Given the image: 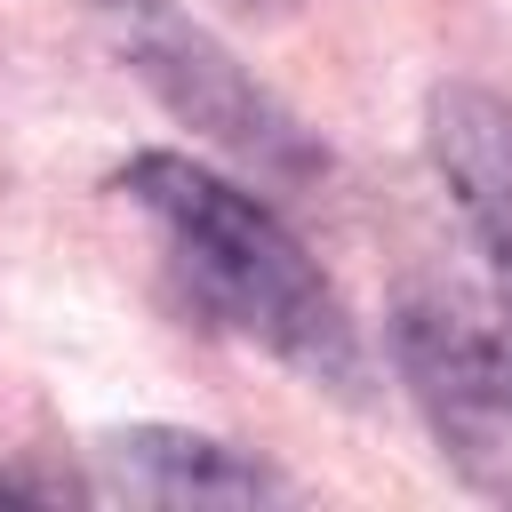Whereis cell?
Wrapping results in <instances>:
<instances>
[{
  "instance_id": "6da1fadb",
  "label": "cell",
  "mask_w": 512,
  "mask_h": 512,
  "mask_svg": "<svg viewBox=\"0 0 512 512\" xmlns=\"http://www.w3.org/2000/svg\"><path fill=\"white\" fill-rule=\"evenodd\" d=\"M120 184L160 224V240L176 248L192 288L240 336H256L272 360H288L296 376H312L328 392H360L368 360H360V336H352L336 288L320 280V264L288 240V224L256 192L200 168L192 152H136Z\"/></svg>"
},
{
  "instance_id": "7a4b0ae2",
  "label": "cell",
  "mask_w": 512,
  "mask_h": 512,
  "mask_svg": "<svg viewBox=\"0 0 512 512\" xmlns=\"http://www.w3.org/2000/svg\"><path fill=\"white\" fill-rule=\"evenodd\" d=\"M104 40H112V56L192 128V136H208L216 152H232V160H248V168H264V176H304V168H320V152L304 144V128L176 8V0H72Z\"/></svg>"
},
{
  "instance_id": "3957f363",
  "label": "cell",
  "mask_w": 512,
  "mask_h": 512,
  "mask_svg": "<svg viewBox=\"0 0 512 512\" xmlns=\"http://www.w3.org/2000/svg\"><path fill=\"white\" fill-rule=\"evenodd\" d=\"M392 352L440 416H512V288H416Z\"/></svg>"
},
{
  "instance_id": "277c9868",
  "label": "cell",
  "mask_w": 512,
  "mask_h": 512,
  "mask_svg": "<svg viewBox=\"0 0 512 512\" xmlns=\"http://www.w3.org/2000/svg\"><path fill=\"white\" fill-rule=\"evenodd\" d=\"M424 128H432V168L448 176V200L512 280V104L456 80V88H432Z\"/></svg>"
},
{
  "instance_id": "5b68a950",
  "label": "cell",
  "mask_w": 512,
  "mask_h": 512,
  "mask_svg": "<svg viewBox=\"0 0 512 512\" xmlns=\"http://www.w3.org/2000/svg\"><path fill=\"white\" fill-rule=\"evenodd\" d=\"M112 472L152 504H272L280 496V480L256 456H240V448H224L208 432H176V424L120 432L112 440Z\"/></svg>"
}]
</instances>
